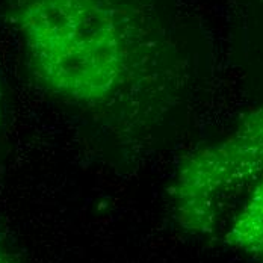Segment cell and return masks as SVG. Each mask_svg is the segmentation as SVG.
Masks as SVG:
<instances>
[{"label":"cell","mask_w":263,"mask_h":263,"mask_svg":"<svg viewBox=\"0 0 263 263\" xmlns=\"http://www.w3.org/2000/svg\"><path fill=\"white\" fill-rule=\"evenodd\" d=\"M11 22L33 80L59 102L99 107L132 80L141 26L130 0H15Z\"/></svg>","instance_id":"obj_1"},{"label":"cell","mask_w":263,"mask_h":263,"mask_svg":"<svg viewBox=\"0 0 263 263\" xmlns=\"http://www.w3.org/2000/svg\"><path fill=\"white\" fill-rule=\"evenodd\" d=\"M0 263H9V260H8V257H6V254H5V251H3L2 247H0Z\"/></svg>","instance_id":"obj_3"},{"label":"cell","mask_w":263,"mask_h":263,"mask_svg":"<svg viewBox=\"0 0 263 263\" xmlns=\"http://www.w3.org/2000/svg\"><path fill=\"white\" fill-rule=\"evenodd\" d=\"M171 206L186 232L263 260V105L182 160Z\"/></svg>","instance_id":"obj_2"}]
</instances>
